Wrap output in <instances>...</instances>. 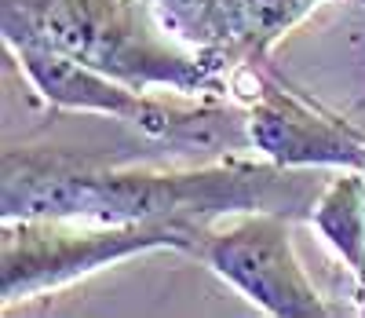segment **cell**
<instances>
[{"label": "cell", "mask_w": 365, "mask_h": 318, "mask_svg": "<svg viewBox=\"0 0 365 318\" xmlns=\"http://www.w3.org/2000/svg\"><path fill=\"white\" fill-rule=\"evenodd\" d=\"M325 176L263 157L227 154L190 169L103 165L70 150H4V219H88V224H175L201 238L237 212L307 219Z\"/></svg>", "instance_id": "obj_1"}, {"label": "cell", "mask_w": 365, "mask_h": 318, "mask_svg": "<svg viewBox=\"0 0 365 318\" xmlns=\"http://www.w3.org/2000/svg\"><path fill=\"white\" fill-rule=\"evenodd\" d=\"M4 44L48 48L143 91L223 95L234 66L175 41L150 0H0Z\"/></svg>", "instance_id": "obj_2"}, {"label": "cell", "mask_w": 365, "mask_h": 318, "mask_svg": "<svg viewBox=\"0 0 365 318\" xmlns=\"http://www.w3.org/2000/svg\"><path fill=\"white\" fill-rule=\"evenodd\" d=\"M158 249L194 257L197 234L175 224L4 219L0 227V300L4 307L37 300Z\"/></svg>", "instance_id": "obj_3"}, {"label": "cell", "mask_w": 365, "mask_h": 318, "mask_svg": "<svg viewBox=\"0 0 365 318\" xmlns=\"http://www.w3.org/2000/svg\"><path fill=\"white\" fill-rule=\"evenodd\" d=\"M292 224L296 219L282 212H237L216 219L201 231L194 260L270 318H325L332 307L299 260Z\"/></svg>", "instance_id": "obj_4"}, {"label": "cell", "mask_w": 365, "mask_h": 318, "mask_svg": "<svg viewBox=\"0 0 365 318\" xmlns=\"http://www.w3.org/2000/svg\"><path fill=\"white\" fill-rule=\"evenodd\" d=\"M249 77L245 129L256 157L285 169L365 172V129L358 121L270 77L263 66H249Z\"/></svg>", "instance_id": "obj_5"}, {"label": "cell", "mask_w": 365, "mask_h": 318, "mask_svg": "<svg viewBox=\"0 0 365 318\" xmlns=\"http://www.w3.org/2000/svg\"><path fill=\"white\" fill-rule=\"evenodd\" d=\"M311 231L336 252L365 300V172H329L307 216ZM365 311V304H361Z\"/></svg>", "instance_id": "obj_6"}, {"label": "cell", "mask_w": 365, "mask_h": 318, "mask_svg": "<svg viewBox=\"0 0 365 318\" xmlns=\"http://www.w3.org/2000/svg\"><path fill=\"white\" fill-rule=\"evenodd\" d=\"M329 0H234V19H237L234 62H237V70L263 66L270 51L292 29L303 26Z\"/></svg>", "instance_id": "obj_7"}, {"label": "cell", "mask_w": 365, "mask_h": 318, "mask_svg": "<svg viewBox=\"0 0 365 318\" xmlns=\"http://www.w3.org/2000/svg\"><path fill=\"white\" fill-rule=\"evenodd\" d=\"M165 22V29L194 51H205L212 59H223L227 66L237 70L234 62V41H237V19L234 0H150Z\"/></svg>", "instance_id": "obj_8"}]
</instances>
